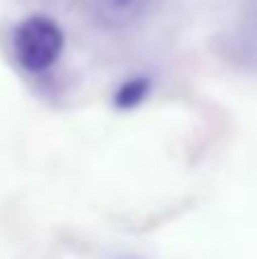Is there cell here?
I'll return each instance as SVG.
<instances>
[{
    "label": "cell",
    "instance_id": "obj_2",
    "mask_svg": "<svg viewBox=\"0 0 257 259\" xmlns=\"http://www.w3.org/2000/svg\"><path fill=\"white\" fill-rule=\"evenodd\" d=\"M157 0H89L96 21L112 32H127L153 14Z\"/></svg>",
    "mask_w": 257,
    "mask_h": 259
},
{
    "label": "cell",
    "instance_id": "obj_3",
    "mask_svg": "<svg viewBox=\"0 0 257 259\" xmlns=\"http://www.w3.org/2000/svg\"><path fill=\"white\" fill-rule=\"evenodd\" d=\"M148 87H150L148 80H144V77H135V80L125 82V84L118 89V94H116L118 107L127 109V107H132V105L141 103V100L146 98V94H148Z\"/></svg>",
    "mask_w": 257,
    "mask_h": 259
},
{
    "label": "cell",
    "instance_id": "obj_1",
    "mask_svg": "<svg viewBox=\"0 0 257 259\" xmlns=\"http://www.w3.org/2000/svg\"><path fill=\"white\" fill-rule=\"evenodd\" d=\"M66 36L48 14H30L12 32V55L16 64L30 75L53 71L64 55Z\"/></svg>",
    "mask_w": 257,
    "mask_h": 259
},
{
    "label": "cell",
    "instance_id": "obj_4",
    "mask_svg": "<svg viewBox=\"0 0 257 259\" xmlns=\"http://www.w3.org/2000/svg\"><path fill=\"white\" fill-rule=\"evenodd\" d=\"M244 34L248 36L250 41H255V48H257V0H248L244 9Z\"/></svg>",
    "mask_w": 257,
    "mask_h": 259
}]
</instances>
